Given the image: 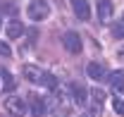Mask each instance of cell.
<instances>
[{
    "mask_svg": "<svg viewBox=\"0 0 124 117\" xmlns=\"http://www.w3.org/2000/svg\"><path fill=\"white\" fill-rule=\"evenodd\" d=\"M22 76L31 81V84H43L48 88H57V81H55V76L53 74H46L43 69H38V67H33V65H24L22 67Z\"/></svg>",
    "mask_w": 124,
    "mask_h": 117,
    "instance_id": "cell-1",
    "label": "cell"
},
{
    "mask_svg": "<svg viewBox=\"0 0 124 117\" xmlns=\"http://www.w3.org/2000/svg\"><path fill=\"white\" fill-rule=\"evenodd\" d=\"M103 100H105V93L100 88H93L91 91V108L81 117H103Z\"/></svg>",
    "mask_w": 124,
    "mask_h": 117,
    "instance_id": "cell-2",
    "label": "cell"
},
{
    "mask_svg": "<svg viewBox=\"0 0 124 117\" xmlns=\"http://www.w3.org/2000/svg\"><path fill=\"white\" fill-rule=\"evenodd\" d=\"M26 12H29V17L33 22H41V19H46V17L50 15V5H48L46 0H33Z\"/></svg>",
    "mask_w": 124,
    "mask_h": 117,
    "instance_id": "cell-3",
    "label": "cell"
},
{
    "mask_svg": "<svg viewBox=\"0 0 124 117\" xmlns=\"http://www.w3.org/2000/svg\"><path fill=\"white\" fill-rule=\"evenodd\" d=\"M5 110H7L10 115H15V117H22L26 112V103L22 100L19 96H7V98H5Z\"/></svg>",
    "mask_w": 124,
    "mask_h": 117,
    "instance_id": "cell-4",
    "label": "cell"
},
{
    "mask_svg": "<svg viewBox=\"0 0 124 117\" xmlns=\"http://www.w3.org/2000/svg\"><path fill=\"white\" fill-rule=\"evenodd\" d=\"M62 45L69 50V53H81V36L79 33H74V31H67L64 36H62Z\"/></svg>",
    "mask_w": 124,
    "mask_h": 117,
    "instance_id": "cell-5",
    "label": "cell"
},
{
    "mask_svg": "<svg viewBox=\"0 0 124 117\" xmlns=\"http://www.w3.org/2000/svg\"><path fill=\"white\" fill-rule=\"evenodd\" d=\"M72 10H74L77 19H81V22L91 19V5H88V0H72Z\"/></svg>",
    "mask_w": 124,
    "mask_h": 117,
    "instance_id": "cell-6",
    "label": "cell"
},
{
    "mask_svg": "<svg viewBox=\"0 0 124 117\" xmlns=\"http://www.w3.org/2000/svg\"><path fill=\"white\" fill-rule=\"evenodd\" d=\"M86 74H88V79H93V81H103V79H108V69H105L100 62H88Z\"/></svg>",
    "mask_w": 124,
    "mask_h": 117,
    "instance_id": "cell-7",
    "label": "cell"
},
{
    "mask_svg": "<svg viewBox=\"0 0 124 117\" xmlns=\"http://www.w3.org/2000/svg\"><path fill=\"white\" fill-rule=\"evenodd\" d=\"M98 19L103 24H108L112 19V2L110 0H98Z\"/></svg>",
    "mask_w": 124,
    "mask_h": 117,
    "instance_id": "cell-8",
    "label": "cell"
},
{
    "mask_svg": "<svg viewBox=\"0 0 124 117\" xmlns=\"http://www.w3.org/2000/svg\"><path fill=\"white\" fill-rule=\"evenodd\" d=\"M110 86H112V91L117 93V91H124V69H117V72H112L108 76Z\"/></svg>",
    "mask_w": 124,
    "mask_h": 117,
    "instance_id": "cell-9",
    "label": "cell"
},
{
    "mask_svg": "<svg viewBox=\"0 0 124 117\" xmlns=\"http://www.w3.org/2000/svg\"><path fill=\"white\" fill-rule=\"evenodd\" d=\"M29 103H31V112H33L36 117H41L43 112H46V100H43L41 96L31 93V96H29Z\"/></svg>",
    "mask_w": 124,
    "mask_h": 117,
    "instance_id": "cell-10",
    "label": "cell"
},
{
    "mask_svg": "<svg viewBox=\"0 0 124 117\" xmlns=\"http://www.w3.org/2000/svg\"><path fill=\"white\" fill-rule=\"evenodd\" d=\"M22 33H24V24H22L19 19H12V22L7 24V36H10V38H19Z\"/></svg>",
    "mask_w": 124,
    "mask_h": 117,
    "instance_id": "cell-11",
    "label": "cell"
},
{
    "mask_svg": "<svg viewBox=\"0 0 124 117\" xmlns=\"http://www.w3.org/2000/svg\"><path fill=\"white\" fill-rule=\"evenodd\" d=\"M72 96H74V103L84 105V103H86V88L81 86V84H74V86H72Z\"/></svg>",
    "mask_w": 124,
    "mask_h": 117,
    "instance_id": "cell-12",
    "label": "cell"
},
{
    "mask_svg": "<svg viewBox=\"0 0 124 117\" xmlns=\"http://www.w3.org/2000/svg\"><path fill=\"white\" fill-rule=\"evenodd\" d=\"M0 79H2V88H5V91H15V79H12L10 72L0 69Z\"/></svg>",
    "mask_w": 124,
    "mask_h": 117,
    "instance_id": "cell-13",
    "label": "cell"
},
{
    "mask_svg": "<svg viewBox=\"0 0 124 117\" xmlns=\"http://www.w3.org/2000/svg\"><path fill=\"white\" fill-rule=\"evenodd\" d=\"M112 36H115V38H124V19L112 24Z\"/></svg>",
    "mask_w": 124,
    "mask_h": 117,
    "instance_id": "cell-14",
    "label": "cell"
},
{
    "mask_svg": "<svg viewBox=\"0 0 124 117\" xmlns=\"http://www.w3.org/2000/svg\"><path fill=\"white\" fill-rule=\"evenodd\" d=\"M112 108H115V112H117V115L124 117V100H122V98H112Z\"/></svg>",
    "mask_w": 124,
    "mask_h": 117,
    "instance_id": "cell-15",
    "label": "cell"
},
{
    "mask_svg": "<svg viewBox=\"0 0 124 117\" xmlns=\"http://www.w3.org/2000/svg\"><path fill=\"white\" fill-rule=\"evenodd\" d=\"M0 10L7 12V15H17V5L15 2H0Z\"/></svg>",
    "mask_w": 124,
    "mask_h": 117,
    "instance_id": "cell-16",
    "label": "cell"
},
{
    "mask_svg": "<svg viewBox=\"0 0 124 117\" xmlns=\"http://www.w3.org/2000/svg\"><path fill=\"white\" fill-rule=\"evenodd\" d=\"M0 55H10V48H7L5 43H0Z\"/></svg>",
    "mask_w": 124,
    "mask_h": 117,
    "instance_id": "cell-17",
    "label": "cell"
},
{
    "mask_svg": "<svg viewBox=\"0 0 124 117\" xmlns=\"http://www.w3.org/2000/svg\"><path fill=\"white\" fill-rule=\"evenodd\" d=\"M119 60H124V45L119 48Z\"/></svg>",
    "mask_w": 124,
    "mask_h": 117,
    "instance_id": "cell-18",
    "label": "cell"
}]
</instances>
